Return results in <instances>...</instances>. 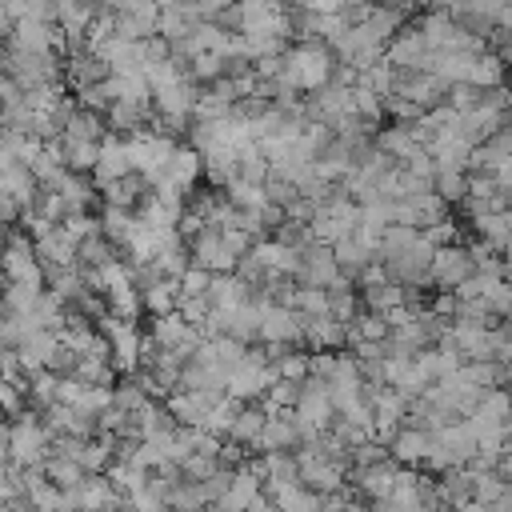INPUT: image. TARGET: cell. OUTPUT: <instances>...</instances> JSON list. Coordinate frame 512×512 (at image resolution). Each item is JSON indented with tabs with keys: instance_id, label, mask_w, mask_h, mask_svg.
Wrapping results in <instances>:
<instances>
[{
	"instance_id": "obj_1",
	"label": "cell",
	"mask_w": 512,
	"mask_h": 512,
	"mask_svg": "<svg viewBox=\"0 0 512 512\" xmlns=\"http://www.w3.org/2000/svg\"><path fill=\"white\" fill-rule=\"evenodd\" d=\"M8 456L16 468H44V460L52 456V432L36 408H24L8 420Z\"/></svg>"
},
{
	"instance_id": "obj_2",
	"label": "cell",
	"mask_w": 512,
	"mask_h": 512,
	"mask_svg": "<svg viewBox=\"0 0 512 512\" xmlns=\"http://www.w3.org/2000/svg\"><path fill=\"white\" fill-rule=\"evenodd\" d=\"M0 280H4V284L44 288V264H40L36 240H32L28 232H8L4 252H0Z\"/></svg>"
},
{
	"instance_id": "obj_3",
	"label": "cell",
	"mask_w": 512,
	"mask_h": 512,
	"mask_svg": "<svg viewBox=\"0 0 512 512\" xmlns=\"http://www.w3.org/2000/svg\"><path fill=\"white\" fill-rule=\"evenodd\" d=\"M404 464H396L392 456L376 460V464H364V468H352V488L364 496V500H388L396 492V480H400Z\"/></svg>"
},
{
	"instance_id": "obj_4",
	"label": "cell",
	"mask_w": 512,
	"mask_h": 512,
	"mask_svg": "<svg viewBox=\"0 0 512 512\" xmlns=\"http://www.w3.org/2000/svg\"><path fill=\"white\" fill-rule=\"evenodd\" d=\"M260 496H264V476H260V472L252 468V460H248V464L232 468V480H228L224 496L216 500V508H224V512H248Z\"/></svg>"
},
{
	"instance_id": "obj_5",
	"label": "cell",
	"mask_w": 512,
	"mask_h": 512,
	"mask_svg": "<svg viewBox=\"0 0 512 512\" xmlns=\"http://www.w3.org/2000/svg\"><path fill=\"white\" fill-rule=\"evenodd\" d=\"M328 76V56L320 48H300L284 60V88H320Z\"/></svg>"
},
{
	"instance_id": "obj_6",
	"label": "cell",
	"mask_w": 512,
	"mask_h": 512,
	"mask_svg": "<svg viewBox=\"0 0 512 512\" xmlns=\"http://www.w3.org/2000/svg\"><path fill=\"white\" fill-rule=\"evenodd\" d=\"M428 452H432V432L412 428V424H404V428L388 440V456H392L396 464H404V468H424V464H428Z\"/></svg>"
},
{
	"instance_id": "obj_7",
	"label": "cell",
	"mask_w": 512,
	"mask_h": 512,
	"mask_svg": "<svg viewBox=\"0 0 512 512\" xmlns=\"http://www.w3.org/2000/svg\"><path fill=\"white\" fill-rule=\"evenodd\" d=\"M472 276V256L464 248H436L432 256V280L444 288H460Z\"/></svg>"
},
{
	"instance_id": "obj_8",
	"label": "cell",
	"mask_w": 512,
	"mask_h": 512,
	"mask_svg": "<svg viewBox=\"0 0 512 512\" xmlns=\"http://www.w3.org/2000/svg\"><path fill=\"white\" fill-rule=\"evenodd\" d=\"M264 496H272L280 512H324V496L312 492V488L300 484V480H296V484H284V488H276V492H264Z\"/></svg>"
},
{
	"instance_id": "obj_9",
	"label": "cell",
	"mask_w": 512,
	"mask_h": 512,
	"mask_svg": "<svg viewBox=\"0 0 512 512\" xmlns=\"http://www.w3.org/2000/svg\"><path fill=\"white\" fill-rule=\"evenodd\" d=\"M264 420H268V408H264V404H248V408L240 404L228 440H236V444H244V448H256V440H260V432H264Z\"/></svg>"
},
{
	"instance_id": "obj_10",
	"label": "cell",
	"mask_w": 512,
	"mask_h": 512,
	"mask_svg": "<svg viewBox=\"0 0 512 512\" xmlns=\"http://www.w3.org/2000/svg\"><path fill=\"white\" fill-rule=\"evenodd\" d=\"M44 476H48L52 484H60V488H76L88 472H84V464H80L76 456H60V452H52V456L44 460Z\"/></svg>"
},
{
	"instance_id": "obj_11",
	"label": "cell",
	"mask_w": 512,
	"mask_h": 512,
	"mask_svg": "<svg viewBox=\"0 0 512 512\" xmlns=\"http://www.w3.org/2000/svg\"><path fill=\"white\" fill-rule=\"evenodd\" d=\"M496 472H500V480H508V484H512V444L496 456Z\"/></svg>"
},
{
	"instance_id": "obj_12",
	"label": "cell",
	"mask_w": 512,
	"mask_h": 512,
	"mask_svg": "<svg viewBox=\"0 0 512 512\" xmlns=\"http://www.w3.org/2000/svg\"><path fill=\"white\" fill-rule=\"evenodd\" d=\"M248 512H280V508H276V500H272V496H260V500H256Z\"/></svg>"
},
{
	"instance_id": "obj_13",
	"label": "cell",
	"mask_w": 512,
	"mask_h": 512,
	"mask_svg": "<svg viewBox=\"0 0 512 512\" xmlns=\"http://www.w3.org/2000/svg\"><path fill=\"white\" fill-rule=\"evenodd\" d=\"M120 512H136V508H132V504H124V508H120Z\"/></svg>"
}]
</instances>
